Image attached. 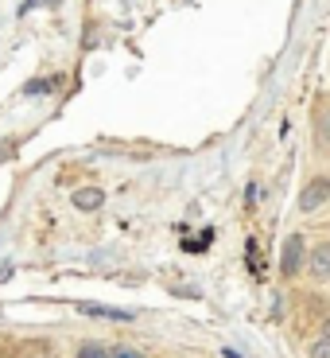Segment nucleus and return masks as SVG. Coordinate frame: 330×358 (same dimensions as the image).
<instances>
[{
	"instance_id": "nucleus-1",
	"label": "nucleus",
	"mask_w": 330,
	"mask_h": 358,
	"mask_svg": "<svg viewBox=\"0 0 330 358\" xmlns=\"http://www.w3.org/2000/svg\"><path fill=\"white\" fill-rule=\"evenodd\" d=\"M299 261H303V238L292 234V238L284 242V261H280V268L292 277V273H299Z\"/></svg>"
},
{
	"instance_id": "nucleus-2",
	"label": "nucleus",
	"mask_w": 330,
	"mask_h": 358,
	"mask_svg": "<svg viewBox=\"0 0 330 358\" xmlns=\"http://www.w3.org/2000/svg\"><path fill=\"white\" fill-rule=\"evenodd\" d=\"M327 199H330V179H315V183H307L299 206H303V210H315V206H322Z\"/></svg>"
},
{
	"instance_id": "nucleus-3",
	"label": "nucleus",
	"mask_w": 330,
	"mask_h": 358,
	"mask_svg": "<svg viewBox=\"0 0 330 358\" xmlns=\"http://www.w3.org/2000/svg\"><path fill=\"white\" fill-rule=\"evenodd\" d=\"M101 203H105V195H101L98 187H82V191H74V206H78V210H98Z\"/></svg>"
},
{
	"instance_id": "nucleus-4",
	"label": "nucleus",
	"mask_w": 330,
	"mask_h": 358,
	"mask_svg": "<svg viewBox=\"0 0 330 358\" xmlns=\"http://www.w3.org/2000/svg\"><path fill=\"white\" fill-rule=\"evenodd\" d=\"M82 315H101V320H133V312H121V308H101V304H78Z\"/></svg>"
},
{
	"instance_id": "nucleus-5",
	"label": "nucleus",
	"mask_w": 330,
	"mask_h": 358,
	"mask_svg": "<svg viewBox=\"0 0 330 358\" xmlns=\"http://www.w3.org/2000/svg\"><path fill=\"white\" fill-rule=\"evenodd\" d=\"M311 273L315 277H330V245L311 250Z\"/></svg>"
},
{
	"instance_id": "nucleus-6",
	"label": "nucleus",
	"mask_w": 330,
	"mask_h": 358,
	"mask_svg": "<svg viewBox=\"0 0 330 358\" xmlns=\"http://www.w3.org/2000/svg\"><path fill=\"white\" fill-rule=\"evenodd\" d=\"M78 358H109V350L98 347V343H82V347H78Z\"/></svg>"
},
{
	"instance_id": "nucleus-7",
	"label": "nucleus",
	"mask_w": 330,
	"mask_h": 358,
	"mask_svg": "<svg viewBox=\"0 0 330 358\" xmlns=\"http://www.w3.org/2000/svg\"><path fill=\"white\" fill-rule=\"evenodd\" d=\"M311 358H330V339H319L311 347Z\"/></svg>"
},
{
	"instance_id": "nucleus-8",
	"label": "nucleus",
	"mask_w": 330,
	"mask_h": 358,
	"mask_svg": "<svg viewBox=\"0 0 330 358\" xmlns=\"http://www.w3.org/2000/svg\"><path fill=\"white\" fill-rule=\"evenodd\" d=\"M322 136L330 141V109H327V117H322Z\"/></svg>"
},
{
	"instance_id": "nucleus-9",
	"label": "nucleus",
	"mask_w": 330,
	"mask_h": 358,
	"mask_svg": "<svg viewBox=\"0 0 330 358\" xmlns=\"http://www.w3.org/2000/svg\"><path fill=\"white\" fill-rule=\"evenodd\" d=\"M113 358H140V355H136V350H117Z\"/></svg>"
},
{
	"instance_id": "nucleus-10",
	"label": "nucleus",
	"mask_w": 330,
	"mask_h": 358,
	"mask_svg": "<svg viewBox=\"0 0 330 358\" xmlns=\"http://www.w3.org/2000/svg\"><path fill=\"white\" fill-rule=\"evenodd\" d=\"M327 339H330V323H327Z\"/></svg>"
}]
</instances>
